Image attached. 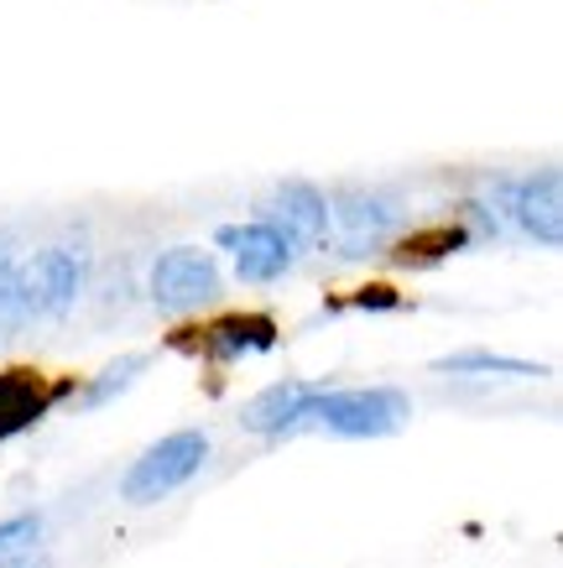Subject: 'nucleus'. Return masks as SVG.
<instances>
[{"label": "nucleus", "instance_id": "nucleus-12", "mask_svg": "<svg viewBox=\"0 0 563 568\" xmlns=\"http://www.w3.org/2000/svg\"><path fill=\"white\" fill-rule=\"evenodd\" d=\"M439 376H512V381H543L547 365L537 361H516V355H495V349H454L433 361Z\"/></svg>", "mask_w": 563, "mask_h": 568}, {"label": "nucleus", "instance_id": "nucleus-4", "mask_svg": "<svg viewBox=\"0 0 563 568\" xmlns=\"http://www.w3.org/2000/svg\"><path fill=\"white\" fill-rule=\"evenodd\" d=\"M491 214L495 224L512 220L527 241L537 245H563V178L559 168H543V173H527V178H501L491 183Z\"/></svg>", "mask_w": 563, "mask_h": 568}, {"label": "nucleus", "instance_id": "nucleus-10", "mask_svg": "<svg viewBox=\"0 0 563 568\" xmlns=\"http://www.w3.org/2000/svg\"><path fill=\"white\" fill-rule=\"evenodd\" d=\"M69 392L73 386H52L48 376H37L27 365L0 371V444H11V438H21L27 428H37Z\"/></svg>", "mask_w": 563, "mask_h": 568}, {"label": "nucleus", "instance_id": "nucleus-2", "mask_svg": "<svg viewBox=\"0 0 563 568\" xmlns=\"http://www.w3.org/2000/svg\"><path fill=\"white\" fill-rule=\"evenodd\" d=\"M209 454V433L199 428H178V433H162L157 444H147L131 459V469L120 475V500H131V506H157V500H168L172 490H183L193 475H204Z\"/></svg>", "mask_w": 563, "mask_h": 568}, {"label": "nucleus", "instance_id": "nucleus-14", "mask_svg": "<svg viewBox=\"0 0 563 568\" xmlns=\"http://www.w3.org/2000/svg\"><path fill=\"white\" fill-rule=\"evenodd\" d=\"M464 245H470V224H460V220L433 224V230H418L402 245H392V261L396 266H439V261L464 251Z\"/></svg>", "mask_w": 563, "mask_h": 568}, {"label": "nucleus", "instance_id": "nucleus-13", "mask_svg": "<svg viewBox=\"0 0 563 568\" xmlns=\"http://www.w3.org/2000/svg\"><path fill=\"white\" fill-rule=\"evenodd\" d=\"M147 365H152V355H141V349H125V355H115L110 365H100V376L84 381V392H79V407H84V413H94V407H104V402L125 396L141 376H147Z\"/></svg>", "mask_w": 563, "mask_h": 568}, {"label": "nucleus", "instance_id": "nucleus-7", "mask_svg": "<svg viewBox=\"0 0 563 568\" xmlns=\"http://www.w3.org/2000/svg\"><path fill=\"white\" fill-rule=\"evenodd\" d=\"M277 318L267 313H220V318H209L204 328H193V334H178V345H193V355H204L214 365H235L245 355H267L277 349Z\"/></svg>", "mask_w": 563, "mask_h": 568}, {"label": "nucleus", "instance_id": "nucleus-1", "mask_svg": "<svg viewBox=\"0 0 563 568\" xmlns=\"http://www.w3.org/2000/svg\"><path fill=\"white\" fill-rule=\"evenodd\" d=\"M412 417V402L396 386H319L308 407V428L334 438H392Z\"/></svg>", "mask_w": 563, "mask_h": 568}, {"label": "nucleus", "instance_id": "nucleus-16", "mask_svg": "<svg viewBox=\"0 0 563 568\" xmlns=\"http://www.w3.org/2000/svg\"><path fill=\"white\" fill-rule=\"evenodd\" d=\"M21 261L11 251H0V345H11L21 328L32 324L27 318V303H21Z\"/></svg>", "mask_w": 563, "mask_h": 568}, {"label": "nucleus", "instance_id": "nucleus-5", "mask_svg": "<svg viewBox=\"0 0 563 568\" xmlns=\"http://www.w3.org/2000/svg\"><path fill=\"white\" fill-rule=\"evenodd\" d=\"M147 293L162 313H199L209 303H220L224 276L220 261L199 251V245H172L152 261V276H147Z\"/></svg>", "mask_w": 563, "mask_h": 568}, {"label": "nucleus", "instance_id": "nucleus-9", "mask_svg": "<svg viewBox=\"0 0 563 568\" xmlns=\"http://www.w3.org/2000/svg\"><path fill=\"white\" fill-rule=\"evenodd\" d=\"M214 241L235 256V276L240 282H251V287H261V282H277V276L292 272V261H298V251H292L282 235H277L267 220H251V224H224Z\"/></svg>", "mask_w": 563, "mask_h": 568}, {"label": "nucleus", "instance_id": "nucleus-6", "mask_svg": "<svg viewBox=\"0 0 563 568\" xmlns=\"http://www.w3.org/2000/svg\"><path fill=\"white\" fill-rule=\"evenodd\" d=\"M21 272V303L27 318H69V308L79 303L84 287V261L63 251V245H42L17 266Z\"/></svg>", "mask_w": 563, "mask_h": 568}, {"label": "nucleus", "instance_id": "nucleus-11", "mask_svg": "<svg viewBox=\"0 0 563 568\" xmlns=\"http://www.w3.org/2000/svg\"><path fill=\"white\" fill-rule=\"evenodd\" d=\"M313 396H319V386H308V381H277V386L257 392L245 407H240V428L257 433V438H288V433H303Z\"/></svg>", "mask_w": 563, "mask_h": 568}, {"label": "nucleus", "instance_id": "nucleus-15", "mask_svg": "<svg viewBox=\"0 0 563 568\" xmlns=\"http://www.w3.org/2000/svg\"><path fill=\"white\" fill-rule=\"evenodd\" d=\"M48 537L42 511H17V517L0 521V568H27L37 564V548Z\"/></svg>", "mask_w": 563, "mask_h": 568}, {"label": "nucleus", "instance_id": "nucleus-17", "mask_svg": "<svg viewBox=\"0 0 563 568\" xmlns=\"http://www.w3.org/2000/svg\"><path fill=\"white\" fill-rule=\"evenodd\" d=\"M355 308H396V293L392 287H365V293H355Z\"/></svg>", "mask_w": 563, "mask_h": 568}, {"label": "nucleus", "instance_id": "nucleus-3", "mask_svg": "<svg viewBox=\"0 0 563 568\" xmlns=\"http://www.w3.org/2000/svg\"><path fill=\"white\" fill-rule=\"evenodd\" d=\"M329 204V235L324 245H334L344 261H365L375 251H386L396 235V204L386 193L371 189H334L324 193Z\"/></svg>", "mask_w": 563, "mask_h": 568}, {"label": "nucleus", "instance_id": "nucleus-8", "mask_svg": "<svg viewBox=\"0 0 563 568\" xmlns=\"http://www.w3.org/2000/svg\"><path fill=\"white\" fill-rule=\"evenodd\" d=\"M261 220L272 224L277 235L303 256V251H313V245H324L329 235V204H324V189H313V183H277L272 193H267V204H261Z\"/></svg>", "mask_w": 563, "mask_h": 568}]
</instances>
